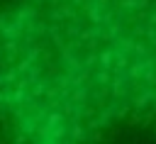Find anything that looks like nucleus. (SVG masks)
I'll use <instances>...</instances> for the list:
<instances>
[{
    "mask_svg": "<svg viewBox=\"0 0 156 144\" xmlns=\"http://www.w3.org/2000/svg\"><path fill=\"white\" fill-rule=\"evenodd\" d=\"M0 144H156V24L127 0H0Z\"/></svg>",
    "mask_w": 156,
    "mask_h": 144,
    "instance_id": "nucleus-1",
    "label": "nucleus"
}]
</instances>
